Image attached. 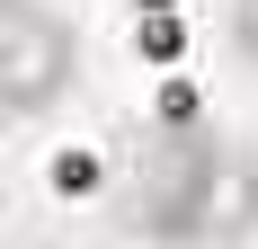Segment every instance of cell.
Wrapping results in <instances>:
<instances>
[{
  "label": "cell",
  "instance_id": "6da1fadb",
  "mask_svg": "<svg viewBox=\"0 0 258 249\" xmlns=\"http://www.w3.org/2000/svg\"><path fill=\"white\" fill-rule=\"evenodd\" d=\"M80 89V27L53 0H0V125H36Z\"/></svg>",
  "mask_w": 258,
  "mask_h": 249
},
{
  "label": "cell",
  "instance_id": "7a4b0ae2",
  "mask_svg": "<svg viewBox=\"0 0 258 249\" xmlns=\"http://www.w3.org/2000/svg\"><path fill=\"white\" fill-rule=\"evenodd\" d=\"M223 151H232V134H223L214 116H196V125H143V143H134V187H125V223L116 231H125V240H169Z\"/></svg>",
  "mask_w": 258,
  "mask_h": 249
},
{
  "label": "cell",
  "instance_id": "3957f363",
  "mask_svg": "<svg viewBox=\"0 0 258 249\" xmlns=\"http://www.w3.org/2000/svg\"><path fill=\"white\" fill-rule=\"evenodd\" d=\"M249 231H258V160L232 143L223 160H214V178L196 187V205L178 214L169 240H249Z\"/></svg>",
  "mask_w": 258,
  "mask_h": 249
},
{
  "label": "cell",
  "instance_id": "277c9868",
  "mask_svg": "<svg viewBox=\"0 0 258 249\" xmlns=\"http://www.w3.org/2000/svg\"><path fill=\"white\" fill-rule=\"evenodd\" d=\"M45 187L80 205V196H98V187H107V160H98L89 143H72V151H53V160H45Z\"/></svg>",
  "mask_w": 258,
  "mask_h": 249
},
{
  "label": "cell",
  "instance_id": "5b68a950",
  "mask_svg": "<svg viewBox=\"0 0 258 249\" xmlns=\"http://www.w3.org/2000/svg\"><path fill=\"white\" fill-rule=\"evenodd\" d=\"M134 53L143 63H178L187 53V18L178 9H134Z\"/></svg>",
  "mask_w": 258,
  "mask_h": 249
},
{
  "label": "cell",
  "instance_id": "8992f818",
  "mask_svg": "<svg viewBox=\"0 0 258 249\" xmlns=\"http://www.w3.org/2000/svg\"><path fill=\"white\" fill-rule=\"evenodd\" d=\"M196 116H205L196 80H160V98H152V125H196Z\"/></svg>",
  "mask_w": 258,
  "mask_h": 249
},
{
  "label": "cell",
  "instance_id": "52a82bcc",
  "mask_svg": "<svg viewBox=\"0 0 258 249\" xmlns=\"http://www.w3.org/2000/svg\"><path fill=\"white\" fill-rule=\"evenodd\" d=\"M232 53L258 72V0H232Z\"/></svg>",
  "mask_w": 258,
  "mask_h": 249
},
{
  "label": "cell",
  "instance_id": "ba28073f",
  "mask_svg": "<svg viewBox=\"0 0 258 249\" xmlns=\"http://www.w3.org/2000/svg\"><path fill=\"white\" fill-rule=\"evenodd\" d=\"M134 9H178V0H134Z\"/></svg>",
  "mask_w": 258,
  "mask_h": 249
}]
</instances>
